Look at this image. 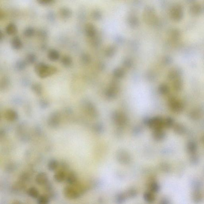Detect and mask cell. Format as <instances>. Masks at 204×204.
<instances>
[{
	"label": "cell",
	"instance_id": "1",
	"mask_svg": "<svg viewBox=\"0 0 204 204\" xmlns=\"http://www.w3.org/2000/svg\"><path fill=\"white\" fill-rule=\"evenodd\" d=\"M35 70L38 75L42 78L50 76L57 71L56 67L47 65L43 63H39L36 64L35 67Z\"/></svg>",
	"mask_w": 204,
	"mask_h": 204
},
{
	"label": "cell",
	"instance_id": "2",
	"mask_svg": "<svg viewBox=\"0 0 204 204\" xmlns=\"http://www.w3.org/2000/svg\"><path fill=\"white\" fill-rule=\"evenodd\" d=\"M78 182L75 185H69L66 186L63 190L64 196L70 199H75L79 198L82 192Z\"/></svg>",
	"mask_w": 204,
	"mask_h": 204
},
{
	"label": "cell",
	"instance_id": "3",
	"mask_svg": "<svg viewBox=\"0 0 204 204\" xmlns=\"http://www.w3.org/2000/svg\"><path fill=\"white\" fill-rule=\"evenodd\" d=\"M60 122V114L58 112L52 113L48 118V123L50 127L56 128L58 127Z\"/></svg>",
	"mask_w": 204,
	"mask_h": 204
},
{
	"label": "cell",
	"instance_id": "4",
	"mask_svg": "<svg viewBox=\"0 0 204 204\" xmlns=\"http://www.w3.org/2000/svg\"><path fill=\"white\" fill-rule=\"evenodd\" d=\"M4 117L8 121H14L18 118V114L16 111L12 109H8L4 113Z\"/></svg>",
	"mask_w": 204,
	"mask_h": 204
},
{
	"label": "cell",
	"instance_id": "5",
	"mask_svg": "<svg viewBox=\"0 0 204 204\" xmlns=\"http://www.w3.org/2000/svg\"><path fill=\"white\" fill-rule=\"evenodd\" d=\"M35 180L36 183L40 186H44L49 182L47 174L43 172L38 173L36 175Z\"/></svg>",
	"mask_w": 204,
	"mask_h": 204
},
{
	"label": "cell",
	"instance_id": "6",
	"mask_svg": "<svg viewBox=\"0 0 204 204\" xmlns=\"http://www.w3.org/2000/svg\"><path fill=\"white\" fill-rule=\"evenodd\" d=\"M67 174L66 171L60 169L57 171L54 175V179L56 182L58 183H62L66 180Z\"/></svg>",
	"mask_w": 204,
	"mask_h": 204
},
{
	"label": "cell",
	"instance_id": "7",
	"mask_svg": "<svg viewBox=\"0 0 204 204\" xmlns=\"http://www.w3.org/2000/svg\"><path fill=\"white\" fill-rule=\"evenodd\" d=\"M66 181L69 185H75L78 182L76 174L74 171H70L67 174Z\"/></svg>",
	"mask_w": 204,
	"mask_h": 204
},
{
	"label": "cell",
	"instance_id": "8",
	"mask_svg": "<svg viewBox=\"0 0 204 204\" xmlns=\"http://www.w3.org/2000/svg\"><path fill=\"white\" fill-rule=\"evenodd\" d=\"M59 14L63 19H69L72 16V12L70 9L66 7L61 8L59 10Z\"/></svg>",
	"mask_w": 204,
	"mask_h": 204
},
{
	"label": "cell",
	"instance_id": "9",
	"mask_svg": "<svg viewBox=\"0 0 204 204\" xmlns=\"http://www.w3.org/2000/svg\"><path fill=\"white\" fill-rule=\"evenodd\" d=\"M5 31L8 35H14L17 32L18 29L17 26L13 23H10L6 26Z\"/></svg>",
	"mask_w": 204,
	"mask_h": 204
},
{
	"label": "cell",
	"instance_id": "10",
	"mask_svg": "<svg viewBox=\"0 0 204 204\" xmlns=\"http://www.w3.org/2000/svg\"><path fill=\"white\" fill-rule=\"evenodd\" d=\"M12 46L13 48L15 50L20 49L22 47V42L18 36L13 38L12 40Z\"/></svg>",
	"mask_w": 204,
	"mask_h": 204
},
{
	"label": "cell",
	"instance_id": "11",
	"mask_svg": "<svg viewBox=\"0 0 204 204\" xmlns=\"http://www.w3.org/2000/svg\"><path fill=\"white\" fill-rule=\"evenodd\" d=\"M59 163L56 159H52L49 161L48 164V167L50 171H55L59 167Z\"/></svg>",
	"mask_w": 204,
	"mask_h": 204
},
{
	"label": "cell",
	"instance_id": "12",
	"mask_svg": "<svg viewBox=\"0 0 204 204\" xmlns=\"http://www.w3.org/2000/svg\"><path fill=\"white\" fill-rule=\"evenodd\" d=\"M48 57L50 60L55 61L59 59L60 55L58 52L55 50H50L48 53Z\"/></svg>",
	"mask_w": 204,
	"mask_h": 204
},
{
	"label": "cell",
	"instance_id": "13",
	"mask_svg": "<svg viewBox=\"0 0 204 204\" xmlns=\"http://www.w3.org/2000/svg\"><path fill=\"white\" fill-rule=\"evenodd\" d=\"M27 194L29 196L33 198H37L39 196V190L35 187H31L28 189Z\"/></svg>",
	"mask_w": 204,
	"mask_h": 204
},
{
	"label": "cell",
	"instance_id": "14",
	"mask_svg": "<svg viewBox=\"0 0 204 204\" xmlns=\"http://www.w3.org/2000/svg\"><path fill=\"white\" fill-rule=\"evenodd\" d=\"M85 30H86V35L89 37H92L95 34V28H94V25L92 24H86Z\"/></svg>",
	"mask_w": 204,
	"mask_h": 204
},
{
	"label": "cell",
	"instance_id": "15",
	"mask_svg": "<svg viewBox=\"0 0 204 204\" xmlns=\"http://www.w3.org/2000/svg\"><path fill=\"white\" fill-rule=\"evenodd\" d=\"M50 197L48 195L39 196L37 198L38 203L40 204H47L49 203Z\"/></svg>",
	"mask_w": 204,
	"mask_h": 204
},
{
	"label": "cell",
	"instance_id": "16",
	"mask_svg": "<svg viewBox=\"0 0 204 204\" xmlns=\"http://www.w3.org/2000/svg\"><path fill=\"white\" fill-rule=\"evenodd\" d=\"M32 89L35 94L38 95H40L42 92V87L41 85L38 83H35L32 85Z\"/></svg>",
	"mask_w": 204,
	"mask_h": 204
},
{
	"label": "cell",
	"instance_id": "17",
	"mask_svg": "<svg viewBox=\"0 0 204 204\" xmlns=\"http://www.w3.org/2000/svg\"><path fill=\"white\" fill-rule=\"evenodd\" d=\"M35 32L34 29L33 28L28 27L24 30V34L26 37H31L34 35Z\"/></svg>",
	"mask_w": 204,
	"mask_h": 204
},
{
	"label": "cell",
	"instance_id": "18",
	"mask_svg": "<svg viewBox=\"0 0 204 204\" xmlns=\"http://www.w3.org/2000/svg\"><path fill=\"white\" fill-rule=\"evenodd\" d=\"M30 179V176L29 174L27 173H23L20 175L19 181L25 183V182L29 181Z\"/></svg>",
	"mask_w": 204,
	"mask_h": 204
},
{
	"label": "cell",
	"instance_id": "19",
	"mask_svg": "<svg viewBox=\"0 0 204 204\" xmlns=\"http://www.w3.org/2000/svg\"><path fill=\"white\" fill-rule=\"evenodd\" d=\"M62 63L63 65L66 66H68L71 65L72 63V59L70 57L68 56H65L63 57L62 60Z\"/></svg>",
	"mask_w": 204,
	"mask_h": 204
},
{
	"label": "cell",
	"instance_id": "20",
	"mask_svg": "<svg viewBox=\"0 0 204 204\" xmlns=\"http://www.w3.org/2000/svg\"><path fill=\"white\" fill-rule=\"evenodd\" d=\"M26 63L23 61H19L16 63V67L19 70H22L25 68Z\"/></svg>",
	"mask_w": 204,
	"mask_h": 204
},
{
	"label": "cell",
	"instance_id": "21",
	"mask_svg": "<svg viewBox=\"0 0 204 204\" xmlns=\"http://www.w3.org/2000/svg\"><path fill=\"white\" fill-rule=\"evenodd\" d=\"M36 59V55L34 54H30L27 57L26 61L28 63H33L35 62Z\"/></svg>",
	"mask_w": 204,
	"mask_h": 204
},
{
	"label": "cell",
	"instance_id": "22",
	"mask_svg": "<svg viewBox=\"0 0 204 204\" xmlns=\"http://www.w3.org/2000/svg\"><path fill=\"white\" fill-rule=\"evenodd\" d=\"M55 0H37L38 2L40 5H47L53 3Z\"/></svg>",
	"mask_w": 204,
	"mask_h": 204
},
{
	"label": "cell",
	"instance_id": "23",
	"mask_svg": "<svg viewBox=\"0 0 204 204\" xmlns=\"http://www.w3.org/2000/svg\"><path fill=\"white\" fill-rule=\"evenodd\" d=\"M9 85V81L7 79H3L1 83V88L3 90L7 88Z\"/></svg>",
	"mask_w": 204,
	"mask_h": 204
},
{
	"label": "cell",
	"instance_id": "24",
	"mask_svg": "<svg viewBox=\"0 0 204 204\" xmlns=\"http://www.w3.org/2000/svg\"><path fill=\"white\" fill-rule=\"evenodd\" d=\"M40 104V105H41V107L43 108H46L47 107V106H48V101L45 100L41 101Z\"/></svg>",
	"mask_w": 204,
	"mask_h": 204
}]
</instances>
